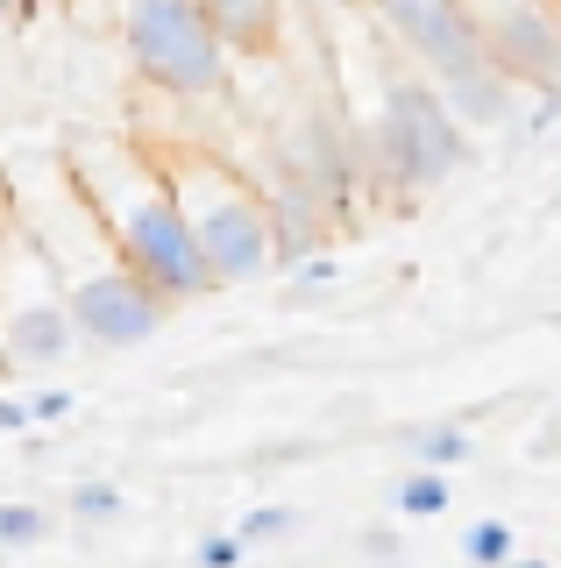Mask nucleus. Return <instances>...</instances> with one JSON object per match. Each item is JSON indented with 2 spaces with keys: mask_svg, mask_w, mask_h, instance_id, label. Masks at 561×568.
Instances as JSON below:
<instances>
[{
  "mask_svg": "<svg viewBox=\"0 0 561 568\" xmlns=\"http://www.w3.org/2000/svg\"><path fill=\"white\" fill-rule=\"evenodd\" d=\"M519 555V532L504 526V519H477L462 532V561L469 568H498V561H512Z\"/></svg>",
  "mask_w": 561,
  "mask_h": 568,
  "instance_id": "14",
  "label": "nucleus"
},
{
  "mask_svg": "<svg viewBox=\"0 0 561 568\" xmlns=\"http://www.w3.org/2000/svg\"><path fill=\"white\" fill-rule=\"evenodd\" d=\"M370 14L384 22V36L406 50V64L427 71L434 85L490 58L462 0H370Z\"/></svg>",
  "mask_w": 561,
  "mask_h": 568,
  "instance_id": "8",
  "label": "nucleus"
},
{
  "mask_svg": "<svg viewBox=\"0 0 561 568\" xmlns=\"http://www.w3.org/2000/svg\"><path fill=\"white\" fill-rule=\"evenodd\" d=\"M441 100L455 106V121L477 135V129H504V121L519 114V100H526V93L483 58V64H469V71H455V79H441Z\"/></svg>",
  "mask_w": 561,
  "mask_h": 568,
  "instance_id": "9",
  "label": "nucleus"
},
{
  "mask_svg": "<svg viewBox=\"0 0 561 568\" xmlns=\"http://www.w3.org/2000/svg\"><path fill=\"white\" fill-rule=\"evenodd\" d=\"M121 50L135 79L164 100H221L227 93V36L206 0H121Z\"/></svg>",
  "mask_w": 561,
  "mask_h": 568,
  "instance_id": "4",
  "label": "nucleus"
},
{
  "mask_svg": "<svg viewBox=\"0 0 561 568\" xmlns=\"http://www.w3.org/2000/svg\"><path fill=\"white\" fill-rule=\"evenodd\" d=\"M363 555H377L384 568H398V532H384V526H363Z\"/></svg>",
  "mask_w": 561,
  "mask_h": 568,
  "instance_id": "19",
  "label": "nucleus"
},
{
  "mask_svg": "<svg viewBox=\"0 0 561 568\" xmlns=\"http://www.w3.org/2000/svg\"><path fill=\"white\" fill-rule=\"evenodd\" d=\"M72 413H79V390H64V384L29 390V426H58V419H72Z\"/></svg>",
  "mask_w": 561,
  "mask_h": 568,
  "instance_id": "18",
  "label": "nucleus"
},
{
  "mask_svg": "<svg viewBox=\"0 0 561 568\" xmlns=\"http://www.w3.org/2000/svg\"><path fill=\"white\" fill-rule=\"evenodd\" d=\"M72 348H79V320L64 306V284L14 213L8 248H0V369L43 377V369L72 363Z\"/></svg>",
  "mask_w": 561,
  "mask_h": 568,
  "instance_id": "5",
  "label": "nucleus"
},
{
  "mask_svg": "<svg viewBox=\"0 0 561 568\" xmlns=\"http://www.w3.org/2000/svg\"><path fill=\"white\" fill-rule=\"evenodd\" d=\"M242 561H249V540H242L235 526L200 532V547H192V568H242Z\"/></svg>",
  "mask_w": 561,
  "mask_h": 568,
  "instance_id": "17",
  "label": "nucleus"
},
{
  "mask_svg": "<svg viewBox=\"0 0 561 568\" xmlns=\"http://www.w3.org/2000/svg\"><path fill=\"white\" fill-rule=\"evenodd\" d=\"M235 532H242L249 547L292 540V532H299V511H292V505H256V511H242V519H235Z\"/></svg>",
  "mask_w": 561,
  "mask_h": 568,
  "instance_id": "16",
  "label": "nucleus"
},
{
  "mask_svg": "<svg viewBox=\"0 0 561 568\" xmlns=\"http://www.w3.org/2000/svg\"><path fill=\"white\" fill-rule=\"evenodd\" d=\"M50 532H58V519H50L43 505H29V497H8V505H0V547H43Z\"/></svg>",
  "mask_w": 561,
  "mask_h": 568,
  "instance_id": "13",
  "label": "nucleus"
},
{
  "mask_svg": "<svg viewBox=\"0 0 561 568\" xmlns=\"http://www.w3.org/2000/svg\"><path fill=\"white\" fill-rule=\"evenodd\" d=\"M490 64L519 93H561V0H462Z\"/></svg>",
  "mask_w": 561,
  "mask_h": 568,
  "instance_id": "7",
  "label": "nucleus"
},
{
  "mask_svg": "<svg viewBox=\"0 0 561 568\" xmlns=\"http://www.w3.org/2000/svg\"><path fill=\"white\" fill-rule=\"evenodd\" d=\"M477 135L455 121V106L441 100V85L427 71H391L377 106V135L363 156V178H384L391 192H434L455 171H469Z\"/></svg>",
  "mask_w": 561,
  "mask_h": 568,
  "instance_id": "3",
  "label": "nucleus"
},
{
  "mask_svg": "<svg viewBox=\"0 0 561 568\" xmlns=\"http://www.w3.org/2000/svg\"><path fill=\"white\" fill-rule=\"evenodd\" d=\"M64 178L93 206V221L108 227V242L135 263V277L156 284L171 306L214 292V277L200 263V242H192V227H185L178 200H171V178L150 156V142L79 129V135H64Z\"/></svg>",
  "mask_w": 561,
  "mask_h": 568,
  "instance_id": "1",
  "label": "nucleus"
},
{
  "mask_svg": "<svg viewBox=\"0 0 561 568\" xmlns=\"http://www.w3.org/2000/svg\"><path fill=\"white\" fill-rule=\"evenodd\" d=\"M150 156L171 178V200H178L192 242H200L206 277L221 284H249L263 271H277L271 256V192H256L227 156H214L206 142H150Z\"/></svg>",
  "mask_w": 561,
  "mask_h": 568,
  "instance_id": "2",
  "label": "nucleus"
},
{
  "mask_svg": "<svg viewBox=\"0 0 561 568\" xmlns=\"http://www.w3.org/2000/svg\"><path fill=\"white\" fill-rule=\"evenodd\" d=\"M391 511H398V519H441V511H448V469L412 462V469L391 484Z\"/></svg>",
  "mask_w": 561,
  "mask_h": 568,
  "instance_id": "11",
  "label": "nucleus"
},
{
  "mask_svg": "<svg viewBox=\"0 0 561 568\" xmlns=\"http://www.w3.org/2000/svg\"><path fill=\"white\" fill-rule=\"evenodd\" d=\"M498 568H554V561H533V555H512V561H498Z\"/></svg>",
  "mask_w": 561,
  "mask_h": 568,
  "instance_id": "22",
  "label": "nucleus"
},
{
  "mask_svg": "<svg viewBox=\"0 0 561 568\" xmlns=\"http://www.w3.org/2000/svg\"><path fill=\"white\" fill-rule=\"evenodd\" d=\"M0 434H29V398H0Z\"/></svg>",
  "mask_w": 561,
  "mask_h": 568,
  "instance_id": "20",
  "label": "nucleus"
},
{
  "mask_svg": "<svg viewBox=\"0 0 561 568\" xmlns=\"http://www.w3.org/2000/svg\"><path fill=\"white\" fill-rule=\"evenodd\" d=\"M406 448H412V462H427V469H455V462L477 455V440H469L462 419H441V426H412Z\"/></svg>",
  "mask_w": 561,
  "mask_h": 568,
  "instance_id": "12",
  "label": "nucleus"
},
{
  "mask_svg": "<svg viewBox=\"0 0 561 568\" xmlns=\"http://www.w3.org/2000/svg\"><path fill=\"white\" fill-rule=\"evenodd\" d=\"M72 519H85V526L121 519V484L114 476H85V484H72Z\"/></svg>",
  "mask_w": 561,
  "mask_h": 568,
  "instance_id": "15",
  "label": "nucleus"
},
{
  "mask_svg": "<svg viewBox=\"0 0 561 568\" xmlns=\"http://www.w3.org/2000/svg\"><path fill=\"white\" fill-rule=\"evenodd\" d=\"M206 14H214L235 58H263L277 43V0H206Z\"/></svg>",
  "mask_w": 561,
  "mask_h": 568,
  "instance_id": "10",
  "label": "nucleus"
},
{
  "mask_svg": "<svg viewBox=\"0 0 561 568\" xmlns=\"http://www.w3.org/2000/svg\"><path fill=\"white\" fill-rule=\"evenodd\" d=\"M43 256L64 284V306H72L85 348H143L150 334L164 327L171 298L135 277V263L121 256L114 242H100V256H64V248H43Z\"/></svg>",
  "mask_w": 561,
  "mask_h": 568,
  "instance_id": "6",
  "label": "nucleus"
},
{
  "mask_svg": "<svg viewBox=\"0 0 561 568\" xmlns=\"http://www.w3.org/2000/svg\"><path fill=\"white\" fill-rule=\"evenodd\" d=\"M37 8H43V0H0V29H22V22H37Z\"/></svg>",
  "mask_w": 561,
  "mask_h": 568,
  "instance_id": "21",
  "label": "nucleus"
}]
</instances>
